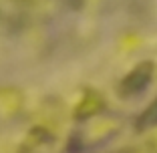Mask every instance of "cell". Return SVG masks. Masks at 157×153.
<instances>
[{"label": "cell", "instance_id": "2", "mask_svg": "<svg viewBox=\"0 0 157 153\" xmlns=\"http://www.w3.org/2000/svg\"><path fill=\"white\" fill-rule=\"evenodd\" d=\"M137 123H139V127H153V125H157V99L149 105L147 111L139 117Z\"/></svg>", "mask_w": 157, "mask_h": 153}, {"label": "cell", "instance_id": "1", "mask_svg": "<svg viewBox=\"0 0 157 153\" xmlns=\"http://www.w3.org/2000/svg\"><path fill=\"white\" fill-rule=\"evenodd\" d=\"M153 75V65L151 63H143L137 69H133L121 83V93L123 95H137L139 91H143L149 85Z\"/></svg>", "mask_w": 157, "mask_h": 153}]
</instances>
